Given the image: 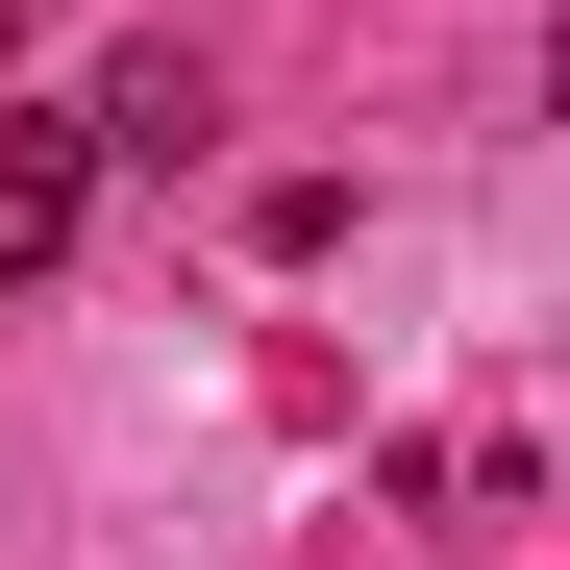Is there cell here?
Instances as JSON below:
<instances>
[{"instance_id": "cell-1", "label": "cell", "mask_w": 570, "mask_h": 570, "mask_svg": "<svg viewBox=\"0 0 570 570\" xmlns=\"http://www.w3.org/2000/svg\"><path fill=\"white\" fill-rule=\"evenodd\" d=\"M75 224H100V125H0V298H26V273H75Z\"/></svg>"}, {"instance_id": "cell-3", "label": "cell", "mask_w": 570, "mask_h": 570, "mask_svg": "<svg viewBox=\"0 0 570 570\" xmlns=\"http://www.w3.org/2000/svg\"><path fill=\"white\" fill-rule=\"evenodd\" d=\"M0 50H26V26H0Z\"/></svg>"}, {"instance_id": "cell-2", "label": "cell", "mask_w": 570, "mask_h": 570, "mask_svg": "<svg viewBox=\"0 0 570 570\" xmlns=\"http://www.w3.org/2000/svg\"><path fill=\"white\" fill-rule=\"evenodd\" d=\"M75 125H100V174H174L224 100H199V50H100V100H75Z\"/></svg>"}]
</instances>
